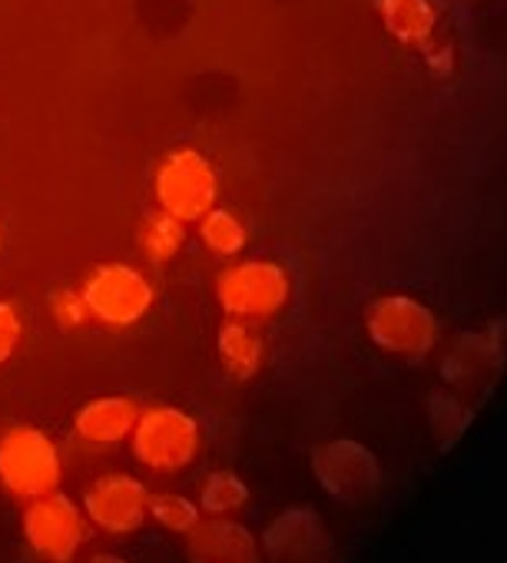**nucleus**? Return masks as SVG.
<instances>
[{"label":"nucleus","instance_id":"obj_1","mask_svg":"<svg viewBox=\"0 0 507 563\" xmlns=\"http://www.w3.org/2000/svg\"><path fill=\"white\" fill-rule=\"evenodd\" d=\"M87 312L93 322L110 329H130L153 309V282L126 262H103L97 265L80 286Z\"/></svg>","mask_w":507,"mask_h":563},{"label":"nucleus","instance_id":"obj_2","mask_svg":"<svg viewBox=\"0 0 507 563\" xmlns=\"http://www.w3.org/2000/svg\"><path fill=\"white\" fill-rule=\"evenodd\" d=\"M293 292V282L279 262L269 258H249L229 265L219 282H216V296L222 312L232 319L252 322V319H269L279 309H286Z\"/></svg>","mask_w":507,"mask_h":563},{"label":"nucleus","instance_id":"obj_3","mask_svg":"<svg viewBox=\"0 0 507 563\" xmlns=\"http://www.w3.org/2000/svg\"><path fill=\"white\" fill-rule=\"evenodd\" d=\"M153 196L163 212L183 222H199L216 206L219 179H216L212 163L202 153L183 146V150L166 153V159L159 163L153 176Z\"/></svg>","mask_w":507,"mask_h":563},{"label":"nucleus","instance_id":"obj_4","mask_svg":"<svg viewBox=\"0 0 507 563\" xmlns=\"http://www.w3.org/2000/svg\"><path fill=\"white\" fill-rule=\"evenodd\" d=\"M0 481L18 497H44L60 481V454L37 428H11L0 438Z\"/></svg>","mask_w":507,"mask_h":563},{"label":"nucleus","instance_id":"obj_5","mask_svg":"<svg viewBox=\"0 0 507 563\" xmlns=\"http://www.w3.org/2000/svg\"><path fill=\"white\" fill-rule=\"evenodd\" d=\"M133 454L153 471H179L199 451V424L179 408H150L136 418Z\"/></svg>","mask_w":507,"mask_h":563},{"label":"nucleus","instance_id":"obj_6","mask_svg":"<svg viewBox=\"0 0 507 563\" xmlns=\"http://www.w3.org/2000/svg\"><path fill=\"white\" fill-rule=\"evenodd\" d=\"M365 325L378 349L392 355H408V358L425 355L438 339L434 316L428 312V306H421L411 296H385L372 302Z\"/></svg>","mask_w":507,"mask_h":563},{"label":"nucleus","instance_id":"obj_7","mask_svg":"<svg viewBox=\"0 0 507 563\" xmlns=\"http://www.w3.org/2000/svg\"><path fill=\"white\" fill-rule=\"evenodd\" d=\"M24 530H27L31 547L44 560L67 563L84 540V517L70 497L44 494V497H34V504L27 507Z\"/></svg>","mask_w":507,"mask_h":563},{"label":"nucleus","instance_id":"obj_8","mask_svg":"<svg viewBox=\"0 0 507 563\" xmlns=\"http://www.w3.org/2000/svg\"><path fill=\"white\" fill-rule=\"evenodd\" d=\"M87 514L93 523L113 533H130L150 514V494L136 477L110 474L87 490Z\"/></svg>","mask_w":507,"mask_h":563},{"label":"nucleus","instance_id":"obj_9","mask_svg":"<svg viewBox=\"0 0 507 563\" xmlns=\"http://www.w3.org/2000/svg\"><path fill=\"white\" fill-rule=\"evenodd\" d=\"M189 563H260L252 533L232 520H199L186 540Z\"/></svg>","mask_w":507,"mask_h":563},{"label":"nucleus","instance_id":"obj_10","mask_svg":"<svg viewBox=\"0 0 507 563\" xmlns=\"http://www.w3.org/2000/svg\"><path fill=\"white\" fill-rule=\"evenodd\" d=\"M316 471L339 497H362L372 484V457L355 444H332L316 454Z\"/></svg>","mask_w":507,"mask_h":563},{"label":"nucleus","instance_id":"obj_11","mask_svg":"<svg viewBox=\"0 0 507 563\" xmlns=\"http://www.w3.org/2000/svg\"><path fill=\"white\" fill-rule=\"evenodd\" d=\"M140 411L130 398H97L77 411V434L90 444H120L130 438Z\"/></svg>","mask_w":507,"mask_h":563},{"label":"nucleus","instance_id":"obj_12","mask_svg":"<svg viewBox=\"0 0 507 563\" xmlns=\"http://www.w3.org/2000/svg\"><path fill=\"white\" fill-rule=\"evenodd\" d=\"M385 31L405 47H425L434 34L431 0H378Z\"/></svg>","mask_w":507,"mask_h":563},{"label":"nucleus","instance_id":"obj_13","mask_svg":"<svg viewBox=\"0 0 507 563\" xmlns=\"http://www.w3.org/2000/svg\"><path fill=\"white\" fill-rule=\"evenodd\" d=\"M219 358L235 378H252L263 365V339L242 319H232L219 332Z\"/></svg>","mask_w":507,"mask_h":563},{"label":"nucleus","instance_id":"obj_14","mask_svg":"<svg viewBox=\"0 0 507 563\" xmlns=\"http://www.w3.org/2000/svg\"><path fill=\"white\" fill-rule=\"evenodd\" d=\"M183 242H186V222L163 209L146 216L140 225V249L150 262H169L173 255H179Z\"/></svg>","mask_w":507,"mask_h":563},{"label":"nucleus","instance_id":"obj_15","mask_svg":"<svg viewBox=\"0 0 507 563\" xmlns=\"http://www.w3.org/2000/svg\"><path fill=\"white\" fill-rule=\"evenodd\" d=\"M316 523L309 514H286L273 530H269V550L273 560L279 563H299V556L306 560L312 553V540H316Z\"/></svg>","mask_w":507,"mask_h":563},{"label":"nucleus","instance_id":"obj_16","mask_svg":"<svg viewBox=\"0 0 507 563\" xmlns=\"http://www.w3.org/2000/svg\"><path fill=\"white\" fill-rule=\"evenodd\" d=\"M199 239L202 245L212 252V255H239L245 249V225L229 212V209H209L202 219H199Z\"/></svg>","mask_w":507,"mask_h":563},{"label":"nucleus","instance_id":"obj_17","mask_svg":"<svg viewBox=\"0 0 507 563\" xmlns=\"http://www.w3.org/2000/svg\"><path fill=\"white\" fill-rule=\"evenodd\" d=\"M245 484L235 477V474H229V471H219V474H212L206 484H202V507L209 510V514H229V510H235V507H242L245 504Z\"/></svg>","mask_w":507,"mask_h":563},{"label":"nucleus","instance_id":"obj_18","mask_svg":"<svg viewBox=\"0 0 507 563\" xmlns=\"http://www.w3.org/2000/svg\"><path fill=\"white\" fill-rule=\"evenodd\" d=\"M150 514H153L163 527L179 530V533H189V530L199 523L196 504L186 500V497H179V494H159V497H153V500H150Z\"/></svg>","mask_w":507,"mask_h":563},{"label":"nucleus","instance_id":"obj_19","mask_svg":"<svg viewBox=\"0 0 507 563\" xmlns=\"http://www.w3.org/2000/svg\"><path fill=\"white\" fill-rule=\"evenodd\" d=\"M51 312H54L57 325H64V329H80V325L90 319L84 296H80V292H70V289H64V292H57V296H54Z\"/></svg>","mask_w":507,"mask_h":563},{"label":"nucleus","instance_id":"obj_20","mask_svg":"<svg viewBox=\"0 0 507 563\" xmlns=\"http://www.w3.org/2000/svg\"><path fill=\"white\" fill-rule=\"evenodd\" d=\"M21 332H24L21 312H18L11 302H0V365H4V362L18 352Z\"/></svg>","mask_w":507,"mask_h":563},{"label":"nucleus","instance_id":"obj_21","mask_svg":"<svg viewBox=\"0 0 507 563\" xmlns=\"http://www.w3.org/2000/svg\"><path fill=\"white\" fill-rule=\"evenodd\" d=\"M90 563H126V560H120V556H110V553H100V556H93Z\"/></svg>","mask_w":507,"mask_h":563}]
</instances>
